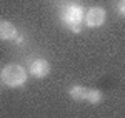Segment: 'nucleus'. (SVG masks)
<instances>
[{
	"label": "nucleus",
	"mask_w": 125,
	"mask_h": 118,
	"mask_svg": "<svg viewBox=\"0 0 125 118\" xmlns=\"http://www.w3.org/2000/svg\"><path fill=\"white\" fill-rule=\"evenodd\" d=\"M115 9H117V13H118L120 17H124V18H125V0H118Z\"/></svg>",
	"instance_id": "nucleus-8"
},
{
	"label": "nucleus",
	"mask_w": 125,
	"mask_h": 118,
	"mask_svg": "<svg viewBox=\"0 0 125 118\" xmlns=\"http://www.w3.org/2000/svg\"><path fill=\"white\" fill-rule=\"evenodd\" d=\"M87 90L88 88L82 87V85H72V87L68 88V95H70L72 100L82 103V101H85V98H87Z\"/></svg>",
	"instance_id": "nucleus-6"
},
{
	"label": "nucleus",
	"mask_w": 125,
	"mask_h": 118,
	"mask_svg": "<svg viewBox=\"0 0 125 118\" xmlns=\"http://www.w3.org/2000/svg\"><path fill=\"white\" fill-rule=\"evenodd\" d=\"M102 100H104V93L98 88H88L87 90V98H85L87 103H90V105H98Z\"/></svg>",
	"instance_id": "nucleus-7"
},
{
	"label": "nucleus",
	"mask_w": 125,
	"mask_h": 118,
	"mask_svg": "<svg viewBox=\"0 0 125 118\" xmlns=\"http://www.w3.org/2000/svg\"><path fill=\"white\" fill-rule=\"evenodd\" d=\"M27 78H29L27 70L23 68L22 65H19V63H9L0 72L2 83L10 87V88H20V87H23L27 83Z\"/></svg>",
	"instance_id": "nucleus-1"
},
{
	"label": "nucleus",
	"mask_w": 125,
	"mask_h": 118,
	"mask_svg": "<svg viewBox=\"0 0 125 118\" xmlns=\"http://www.w3.org/2000/svg\"><path fill=\"white\" fill-rule=\"evenodd\" d=\"M107 20V10L102 9V7H92L85 13V25L88 28H100Z\"/></svg>",
	"instance_id": "nucleus-3"
},
{
	"label": "nucleus",
	"mask_w": 125,
	"mask_h": 118,
	"mask_svg": "<svg viewBox=\"0 0 125 118\" xmlns=\"http://www.w3.org/2000/svg\"><path fill=\"white\" fill-rule=\"evenodd\" d=\"M17 37H19L17 27L9 20L0 18V40L2 42H10V40H15Z\"/></svg>",
	"instance_id": "nucleus-5"
},
{
	"label": "nucleus",
	"mask_w": 125,
	"mask_h": 118,
	"mask_svg": "<svg viewBox=\"0 0 125 118\" xmlns=\"http://www.w3.org/2000/svg\"><path fill=\"white\" fill-rule=\"evenodd\" d=\"M50 70H52V67H50V62L45 58H35L32 63H30L29 67V73L33 77V78H45V77H48L50 75Z\"/></svg>",
	"instance_id": "nucleus-4"
},
{
	"label": "nucleus",
	"mask_w": 125,
	"mask_h": 118,
	"mask_svg": "<svg viewBox=\"0 0 125 118\" xmlns=\"http://www.w3.org/2000/svg\"><path fill=\"white\" fill-rule=\"evenodd\" d=\"M62 22L67 25L68 30H72L73 33H80L82 32V22L85 18V13H83V9L78 5V3H68L63 7L62 13Z\"/></svg>",
	"instance_id": "nucleus-2"
}]
</instances>
